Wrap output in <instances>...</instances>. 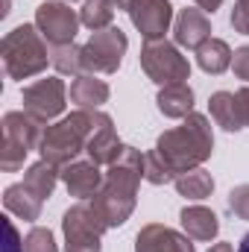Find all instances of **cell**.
I'll use <instances>...</instances> for the list:
<instances>
[{
    "label": "cell",
    "mask_w": 249,
    "mask_h": 252,
    "mask_svg": "<svg viewBox=\"0 0 249 252\" xmlns=\"http://www.w3.org/2000/svg\"><path fill=\"white\" fill-rule=\"evenodd\" d=\"M141 179H144V153L135 150V147H126L121 153V158L115 164H109V170L103 176V188L91 199L94 211L100 214V220L109 229L124 226L132 217Z\"/></svg>",
    "instance_id": "cell-1"
},
{
    "label": "cell",
    "mask_w": 249,
    "mask_h": 252,
    "mask_svg": "<svg viewBox=\"0 0 249 252\" xmlns=\"http://www.w3.org/2000/svg\"><path fill=\"white\" fill-rule=\"evenodd\" d=\"M135 252H196L190 238L164 226V223H147L138 238H135Z\"/></svg>",
    "instance_id": "cell-12"
},
{
    "label": "cell",
    "mask_w": 249,
    "mask_h": 252,
    "mask_svg": "<svg viewBox=\"0 0 249 252\" xmlns=\"http://www.w3.org/2000/svg\"><path fill=\"white\" fill-rule=\"evenodd\" d=\"M109 85L106 79H97V73H79L70 82V103H76L79 109H100L103 103H109Z\"/></svg>",
    "instance_id": "cell-17"
},
{
    "label": "cell",
    "mask_w": 249,
    "mask_h": 252,
    "mask_svg": "<svg viewBox=\"0 0 249 252\" xmlns=\"http://www.w3.org/2000/svg\"><path fill=\"white\" fill-rule=\"evenodd\" d=\"M173 185L179 190V196H185V199H205L214 193V176L205 167H193L182 176H176Z\"/></svg>",
    "instance_id": "cell-23"
},
{
    "label": "cell",
    "mask_w": 249,
    "mask_h": 252,
    "mask_svg": "<svg viewBox=\"0 0 249 252\" xmlns=\"http://www.w3.org/2000/svg\"><path fill=\"white\" fill-rule=\"evenodd\" d=\"M144 179H147L150 185H167V182H173L176 176H173V170L158 158V153L150 150V153H144Z\"/></svg>",
    "instance_id": "cell-26"
},
{
    "label": "cell",
    "mask_w": 249,
    "mask_h": 252,
    "mask_svg": "<svg viewBox=\"0 0 249 252\" xmlns=\"http://www.w3.org/2000/svg\"><path fill=\"white\" fill-rule=\"evenodd\" d=\"M59 179H62V170L53 167L50 161L38 158L35 164L27 167V173H24V188L30 190L35 199L47 202V199L53 196V190H56V182H59Z\"/></svg>",
    "instance_id": "cell-19"
},
{
    "label": "cell",
    "mask_w": 249,
    "mask_h": 252,
    "mask_svg": "<svg viewBox=\"0 0 249 252\" xmlns=\"http://www.w3.org/2000/svg\"><path fill=\"white\" fill-rule=\"evenodd\" d=\"M208 112H211V121L220 126V129H226V132H241V129H244L241 112H238V100H235L232 91H217V94H211Z\"/></svg>",
    "instance_id": "cell-21"
},
{
    "label": "cell",
    "mask_w": 249,
    "mask_h": 252,
    "mask_svg": "<svg viewBox=\"0 0 249 252\" xmlns=\"http://www.w3.org/2000/svg\"><path fill=\"white\" fill-rule=\"evenodd\" d=\"M0 56L9 79H30L41 73L50 62L47 41L35 24H21L12 32H6L0 41Z\"/></svg>",
    "instance_id": "cell-4"
},
{
    "label": "cell",
    "mask_w": 249,
    "mask_h": 252,
    "mask_svg": "<svg viewBox=\"0 0 249 252\" xmlns=\"http://www.w3.org/2000/svg\"><path fill=\"white\" fill-rule=\"evenodd\" d=\"M103 176L106 173H100V164L97 161H70L67 167H62V182L67 193L70 196H76L79 202H85V199H94L97 196V190L103 188Z\"/></svg>",
    "instance_id": "cell-13"
},
{
    "label": "cell",
    "mask_w": 249,
    "mask_h": 252,
    "mask_svg": "<svg viewBox=\"0 0 249 252\" xmlns=\"http://www.w3.org/2000/svg\"><path fill=\"white\" fill-rule=\"evenodd\" d=\"M153 150L173 170V176H182L193 167H202V161H208L214 153V132H211L208 118L190 112L182 121V126L161 132Z\"/></svg>",
    "instance_id": "cell-2"
},
{
    "label": "cell",
    "mask_w": 249,
    "mask_h": 252,
    "mask_svg": "<svg viewBox=\"0 0 249 252\" xmlns=\"http://www.w3.org/2000/svg\"><path fill=\"white\" fill-rule=\"evenodd\" d=\"M115 9H118V6H115L112 0H85L82 9H79V21H82L91 32L109 30L112 21H115Z\"/></svg>",
    "instance_id": "cell-24"
},
{
    "label": "cell",
    "mask_w": 249,
    "mask_h": 252,
    "mask_svg": "<svg viewBox=\"0 0 249 252\" xmlns=\"http://www.w3.org/2000/svg\"><path fill=\"white\" fill-rule=\"evenodd\" d=\"M173 38L179 47L187 50H199L208 38H211V21L208 12L202 9H182L173 21Z\"/></svg>",
    "instance_id": "cell-14"
},
{
    "label": "cell",
    "mask_w": 249,
    "mask_h": 252,
    "mask_svg": "<svg viewBox=\"0 0 249 252\" xmlns=\"http://www.w3.org/2000/svg\"><path fill=\"white\" fill-rule=\"evenodd\" d=\"M24 252H59V247H56V238L50 229L32 226L30 235L24 238Z\"/></svg>",
    "instance_id": "cell-27"
},
{
    "label": "cell",
    "mask_w": 249,
    "mask_h": 252,
    "mask_svg": "<svg viewBox=\"0 0 249 252\" xmlns=\"http://www.w3.org/2000/svg\"><path fill=\"white\" fill-rule=\"evenodd\" d=\"M132 27L144 35V41L164 38V32L173 24V6L170 0H129L126 3Z\"/></svg>",
    "instance_id": "cell-11"
},
{
    "label": "cell",
    "mask_w": 249,
    "mask_h": 252,
    "mask_svg": "<svg viewBox=\"0 0 249 252\" xmlns=\"http://www.w3.org/2000/svg\"><path fill=\"white\" fill-rule=\"evenodd\" d=\"M126 150V144L118 138V129H115V121L112 118H106L103 124L97 126V132L91 135V141H88V158L91 161H97L100 167L106 164H115L118 158H121V153Z\"/></svg>",
    "instance_id": "cell-15"
},
{
    "label": "cell",
    "mask_w": 249,
    "mask_h": 252,
    "mask_svg": "<svg viewBox=\"0 0 249 252\" xmlns=\"http://www.w3.org/2000/svg\"><path fill=\"white\" fill-rule=\"evenodd\" d=\"M126 47H129V38L121 27L91 32V38L82 44L85 73H118V67L126 56Z\"/></svg>",
    "instance_id": "cell-8"
},
{
    "label": "cell",
    "mask_w": 249,
    "mask_h": 252,
    "mask_svg": "<svg viewBox=\"0 0 249 252\" xmlns=\"http://www.w3.org/2000/svg\"><path fill=\"white\" fill-rule=\"evenodd\" d=\"M235 100H238V112H241L244 129H249V85H244L241 91H235Z\"/></svg>",
    "instance_id": "cell-32"
},
{
    "label": "cell",
    "mask_w": 249,
    "mask_h": 252,
    "mask_svg": "<svg viewBox=\"0 0 249 252\" xmlns=\"http://www.w3.org/2000/svg\"><path fill=\"white\" fill-rule=\"evenodd\" d=\"M232 59H235V53H232V47H229L223 38H208V41L196 50L199 67H202L205 73H214V76L226 73V70L232 67Z\"/></svg>",
    "instance_id": "cell-22"
},
{
    "label": "cell",
    "mask_w": 249,
    "mask_h": 252,
    "mask_svg": "<svg viewBox=\"0 0 249 252\" xmlns=\"http://www.w3.org/2000/svg\"><path fill=\"white\" fill-rule=\"evenodd\" d=\"M3 232H6V252H24V241L12 220H3Z\"/></svg>",
    "instance_id": "cell-31"
},
{
    "label": "cell",
    "mask_w": 249,
    "mask_h": 252,
    "mask_svg": "<svg viewBox=\"0 0 249 252\" xmlns=\"http://www.w3.org/2000/svg\"><path fill=\"white\" fill-rule=\"evenodd\" d=\"M238 252H249V232L241 238V244H238Z\"/></svg>",
    "instance_id": "cell-34"
},
{
    "label": "cell",
    "mask_w": 249,
    "mask_h": 252,
    "mask_svg": "<svg viewBox=\"0 0 249 252\" xmlns=\"http://www.w3.org/2000/svg\"><path fill=\"white\" fill-rule=\"evenodd\" d=\"M179 220H182L185 235L193 241H214L220 232V217L205 205H185Z\"/></svg>",
    "instance_id": "cell-16"
},
{
    "label": "cell",
    "mask_w": 249,
    "mask_h": 252,
    "mask_svg": "<svg viewBox=\"0 0 249 252\" xmlns=\"http://www.w3.org/2000/svg\"><path fill=\"white\" fill-rule=\"evenodd\" d=\"M193 3H196V6H199L202 12H211V15H214V12H217L220 6H223V0H193Z\"/></svg>",
    "instance_id": "cell-33"
},
{
    "label": "cell",
    "mask_w": 249,
    "mask_h": 252,
    "mask_svg": "<svg viewBox=\"0 0 249 252\" xmlns=\"http://www.w3.org/2000/svg\"><path fill=\"white\" fill-rule=\"evenodd\" d=\"M3 205H6V211H9V214L21 217V220H27V223L38 220V217H41V208H44V202H41V199H35L30 190L24 188V182L9 185V188L3 190Z\"/></svg>",
    "instance_id": "cell-20"
},
{
    "label": "cell",
    "mask_w": 249,
    "mask_h": 252,
    "mask_svg": "<svg viewBox=\"0 0 249 252\" xmlns=\"http://www.w3.org/2000/svg\"><path fill=\"white\" fill-rule=\"evenodd\" d=\"M3 141H0V170L15 173L24 167L27 156L38 150L44 124L27 112H6L3 115Z\"/></svg>",
    "instance_id": "cell-5"
},
{
    "label": "cell",
    "mask_w": 249,
    "mask_h": 252,
    "mask_svg": "<svg viewBox=\"0 0 249 252\" xmlns=\"http://www.w3.org/2000/svg\"><path fill=\"white\" fill-rule=\"evenodd\" d=\"M156 106L164 118L170 121H185L193 112V88L187 82H176V85H164L156 97Z\"/></svg>",
    "instance_id": "cell-18"
},
{
    "label": "cell",
    "mask_w": 249,
    "mask_h": 252,
    "mask_svg": "<svg viewBox=\"0 0 249 252\" xmlns=\"http://www.w3.org/2000/svg\"><path fill=\"white\" fill-rule=\"evenodd\" d=\"M232 70H235V76H238V79L249 82V44H244V47H238V50H235Z\"/></svg>",
    "instance_id": "cell-30"
},
{
    "label": "cell",
    "mask_w": 249,
    "mask_h": 252,
    "mask_svg": "<svg viewBox=\"0 0 249 252\" xmlns=\"http://www.w3.org/2000/svg\"><path fill=\"white\" fill-rule=\"evenodd\" d=\"M112 3H115V6H126V3H129V0H112Z\"/></svg>",
    "instance_id": "cell-35"
},
{
    "label": "cell",
    "mask_w": 249,
    "mask_h": 252,
    "mask_svg": "<svg viewBox=\"0 0 249 252\" xmlns=\"http://www.w3.org/2000/svg\"><path fill=\"white\" fill-rule=\"evenodd\" d=\"M232 27L235 32L249 35V0H238L235 9H232Z\"/></svg>",
    "instance_id": "cell-29"
},
{
    "label": "cell",
    "mask_w": 249,
    "mask_h": 252,
    "mask_svg": "<svg viewBox=\"0 0 249 252\" xmlns=\"http://www.w3.org/2000/svg\"><path fill=\"white\" fill-rule=\"evenodd\" d=\"M21 100H24V112L27 115H32L41 124H50L53 118L62 115L64 106H67L64 103L67 100V88H64V82L59 76H47V79H38V82L27 85Z\"/></svg>",
    "instance_id": "cell-10"
},
{
    "label": "cell",
    "mask_w": 249,
    "mask_h": 252,
    "mask_svg": "<svg viewBox=\"0 0 249 252\" xmlns=\"http://www.w3.org/2000/svg\"><path fill=\"white\" fill-rule=\"evenodd\" d=\"M109 115L100 112V109H76L70 112L67 118H62L59 124L44 126L41 132V144H38V153L44 161H50L53 167H67L70 161L79 158V153L88 150V141L91 135L97 132V126L103 124Z\"/></svg>",
    "instance_id": "cell-3"
},
{
    "label": "cell",
    "mask_w": 249,
    "mask_h": 252,
    "mask_svg": "<svg viewBox=\"0 0 249 252\" xmlns=\"http://www.w3.org/2000/svg\"><path fill=\"white\" fill-rule=\"evenodd\" d=\"M79 15L70 9V3L62 0H44L35 9V27L44 35L47 44L62 47V44H73L76 32H79Z\"/></svg>",
    "instance_id": "cell-9"
},
{
    "label": "cell",
    "mask_w": 249,
    "mask_h": 252,
    "mask_svg": "<svg viewBox=\"0 0 249 252\" xmlns=\"http://www.w3.org/2000/svg\"><path fill=\"white\" fill-rule=\"evenodd\" d=\"M226 205H229V211H232L235 217L249 220V185H238V188L229 190Z\"/></svg>",
    "instance_id": "cell-28"
},
{
    "label": "cell",
    "mask_w": 249,
    "mask_h": 252,
    "mask_svg": "<svg viewBox=\"0 0 249 252\" xmlns=\"http://www.w3.org/2000/svg\"><path fill=\"white\" fill-rule=\"evenodd\" d=\"M141 67L156 85H176L190 76V62L179 53V44H170L167 38L144 41L141 47Z\"/></svg>",
    "instance_id": "cell-7"
},
{
    "label": "cell",
    "mask_w": 249,
    "mask_h": 252,
    "mask_svg": "<svg viewBox=\"0 0 249 252\" xmlns=\"http://www.w3.org/2000/svg\"><path fill=\"white\" fill-rule=\"evenodd\" d=\"M106 223L94 211L91 202H76L64 211L62 217V235L64 252H103V235Z\"/></svg>",
    "instance_id": "cell-6"
},
{
    "label": "cell",
    "mask_w": 249,
    "mask_h": 252,
    "mask_svg": "<svg viewBox=\"0 0 249 252\" xmlns=\"http://www.w3.org/2000/svg\"><path fill=\"white\" fill-rule=\"evenodd\" d=\"M50 62H53V67H56L59 73H70V76L85 73V64H82V47H76V44H62V47H53Z\"/></svg>",
    "instance_id": "cell-25"
}]
</instances>
